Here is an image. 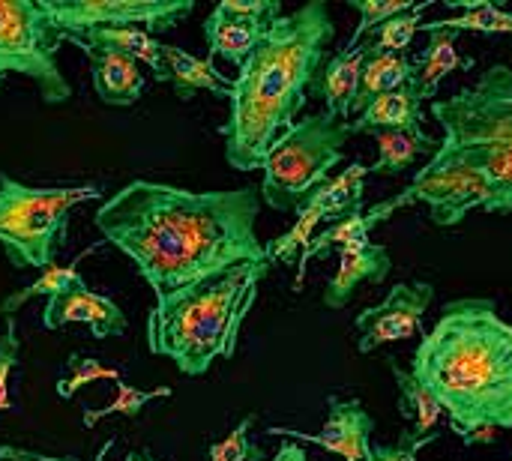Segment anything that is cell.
<instances>
[{"label":"cell","mask_w":512,"mask_h":461,"mask_svg":"<svg viewBox=\"0 0 512 461\" xmlns=\"http://www.w3.org/2000/svg\"><path fill=\"white\" fill-rule=\"evenodd\" d=\"M258 213L261 195L252 186L189 192L132 180L102 201L93 222L162 297L243 261H267V246L255 231Z\"/></svg>","instance_id":"6da1fadb"},{"label":"cell","mask_w":512,"mask_h":461,"mask_svg":"<svg viewBox=\"0 0 512 461\" xmlns=\"http://www.w3.org/2000/svg\"><path fill=\"white\" fill-rule=\"evenodd\" d=\"M432 117L444 138L426 168L366 219L375 228L402 207L426 204L435 225L456 228L474 210L512 213V69L489 66L456 96L435 99Z\"/></svg>","instance_id":"7a4b0ae2"},{"label":"cell","mask_w":512,"mask_h":461,"mask_svg":"<svg viewBox=\"0 0 512 461\" xmlns=\"http://www.w3.org/2000/svg\"><path fill=\"white\" fill-rule=\"evenodd\" d=\"M465 447L512 429V324L492 300H453L411 357Z\"/></svg>","instance_id":"3957f363"},{"label":"cell","mask_w":512,"mask_h":461,"mask_svg":"<svg viewBox=\"0 0 512 461\" xmlns=\"http://www.w3.org/2000/svg\"><path fill=\"white\" fill-rule=\"evenodd\" d=\"M336 36L327 3H306L279 15L261 45L240 66L231 87V111L219 126L225 162L234 171H255L282 132L297 123L315 75L327 63Z\"/></svg>","instance_id":"277c9868"},{"label":"cell","mask_w":512,"mask_h":461,"mask_svg":"<svg viewBox=\"0 0 512 461\" xmlns=\"http://www.w3.org/2000/svg\"><path fill=\"white\" fill-rule=\"evenodd\" d=\"M270 267V261H243L156 297L147 315L150 354L174 360L189 378H201L216 360H231Z\"/></svg>","instance_id":"5b68a950"},{"label":"cell","mask_w":512,"mask_h":461,"mask_svg":"<svg viewBox=\"0 0 512 461\" xmlns=\"http://www.w3.org/2000/svg\"><path fill=\"white\" fill-rule=\"evenodd\" d=\"M96 183L81 186H27L0 174V246L12 267L48 270L63 249L75 207L99 198Z\"/></svg>","instance_id":"8992f818"},{"label":"cell","mask_w":512,"mask_h":461,"mask_svg":"<svg viewBox=\"0 0 512 461\" xmlns=\"http://www.w3.org/2000/svg\"><path fill=\"white\" fill-rule=\"evenodd\" d=\"M351 138V123L312 114L297 120L276 138L264 156L261 201L279 213H297L330 180V171L342 162V144Z\"/></svg>","instance_id":"52a82bcc"},{"label":"cell","mask_w":512,"mask_h":461,"mask_svg":"<svg viewBox=\"0 0 512 461\" xmlns=\"http://www.w3.org/2000/svg\"><path fill=\"white\" fill-rule=\"evenodd\" d=\"M63 42L66 36L42 0H0V78L27 75L48 105H66L72 87L57 66Z\"/></svg>","instance_id":"ba28073f"},{"label":"cell","mask_w":512,"mask_h":461,"mask_svg":"<svg viewBox=\"0 0 512 461\" xmlns=\"http://www.w3.org/2000/svg\"><path fill=\"white\" fill-rule=\"evenodd\" d=\"M63 36L93 27H144L165 33L192 12V0H42Z\"/></svg>","instance_id":"9c48e42d"},{"label":"cell","mask_w":512,"mask_h":461,"mask_svg":"<svg viewBox=\"0 0 512 461\" xmlns=\"http://www.w3.org/2000/svg\"><path fill=\"white\" fill-rule=\"evenodd\" d=\"M279 15V0H222L204 21L207 60L222 57L240 69Z\"/></svg>","instance_id":"30bf717a"},{"label":"cell","mask_w":512,"mask_h":461,"mask_svg":"<svg viewBox=\"0 0 512 461\" xmlns=\"http://www.w3.org/2000/svg\"><path fill=\"white\" fill-rule=\"evenodd\" d=\"M435 297V288L429 282H399L393 291L372 309L360 312L357 327V351L372 354L381 345L402 342L423 333V315Z\"/></svg>","instance_id":"8fae6325"},{"label":"cell","mask_w":512,"mask_h":461,"mask_svg":"<svg viewBox=\"0 0 512 461\" xmlns=\"http://www.w3.org/2000/svg\"><path fill=\"white\" fill-rule=\"evenodd\" d=\"M330 417L324 423L321 435H303L294 429H282V426H270L267 435H279V438H297V441H309L318 444L327 453H336L345 461H369L372 459V432H375V420L366 414V408L357 399H342V396H330L327 399Z\"/></svg>","instance_id":"7c38bea8"},{"label":"cell","mask_w":512,"mask_h":461,"mask_svg":"<svg viewBox=\"0 0 512 461\" xmlns=\"http://www.w3.org/2000/svg\"><path fill=\"white\" fill-rule=\"evenodd\" d=\"M63 324H87L93 330V339H111V336H123L129 321L120 312L117 303H111L102 294H93L87 288V282L51 297L45 303L42 312V327L45 330H57Z\"/></svg>","instance_id":"4fadbf2b"},{"label":"cell","mask_w":512,"mask_h":461,"mask_svg":"<svg viewBox=\"0 0 512 461\" xmlns=\"http://www.w3.org/2000/svg\"><path fill=\"white\" fill-rule=\"evenodd\" d=\"M72 45H78L84 51V57L90 60V72H93V90L105 105H135L141 99L144 90V72L141 63L117 48H99V45H87L75 36H66Z\"/></svg>","instance_id":"5bb4252c"},{"label":"cell","mask_w":512,"mask_h":461,"mask_svg":"<svg viewBox=\"0 0 512 461\" xmlns=\"http://www.w3.org/2000/svg\"><path fill=\"white\" fill-rule=\"evenodd\" d=\"M372 54V45H357L354 51H342V54H330L324 69L315 75L309 93L324 99L327 114L336 120H348L354 114V102L360 93V81H363V66Z\"/></svg>","instance_id":"9a60e30c"},{"label":"cell","mask_w":512,"mask_h":461,"mask_svg":"<svg viewBox=\"0 0 512 461\" xmlns=\"http://www.w3.org/2000/svg\"><path fill=\"white\" fill-rule=\"evenodd\" d=\"M393 270V261H390V252L384 246H375L369 243L366 249H354V252H342V261L336 267V273L330 276L327 288H324V297L321 303L327 309H345L354 297V291L363 285V282H384L387 273Z\"/></svg>","instance_id":"2e32d148"},{"label":"cell","mask_w":512,"mask_h":461,"mask_svg":"<svg viewBox=\"0 0 512 461\" xmlns=\"http://www.w3.org/2000/svg\"><path fill=\"white\" fill-rule=\"evenodd\" d=\"M429 33V45L417 54L414 63V72H411V90L417 93V99H432L435 102V93L441 87L444 78H450L453 72L459 69H474V60L471 57H462L456 51V42H459V33L456 30H426Z\"/></svg>","instance_id":"e0dca14e"},{"label":"cell","mask_w":512,"mask_h":461,"mask_svg":"<svg viewBox=\"0 0 512 461\" xmlns=\"http://www.w3.org/2000/svg\"><path fill=\"white\" fill-rule=\"evenodd\" d=\"M162 60H165V72H162L159 84H171L180 99H192L195 93H213V96L231 99L234 81H228L213 66V60L192 57V54H186L177 45H165L162 48Z\"/></svg>","instance_id":"ac0fdd59"},{"label":"cell","mask_w":512,"mask_h":461,"mask_svg":"<svg viewBox=\"0 0 512 461\" xmlns=\"http://www.w3.org/2000/svg\"><path fill=\"white\" fill-rule=\"evenodd\" d=\"M381 129H399V132H420L423 129V108H420V99L411 87L378 96L351 123V135L354 132H381Z\"/></svg>","instance_id":"d6986e66"},{"label":"cell","mask_w":512,"mask_h":461,"mask_svg":"<svg viewBox=\"0 0 512 461\" xmlns=\"http://www.w3.org/2000/svg\"><path fill=\"white\" fill-rule=\"evenodd\" d=\"M369 219H366V210H354L342 219H336L330 228H324L321 234L312 237V243L306 246V252L300 255L297 261V279H294V291H303V282H306V270H309V261L312 258H327L333 249L339 252H354V249H366L372 240H369Z\"/></svg>","instance_id":"ffe728a7"},{"label":"cell","mask_w":512,"mask_h":461,"mask_svg":"<svg viewBox=\"0 0 512 461\" xmlns=\"http://www.w3.org/2000/svg\"><path fill=\"white\" fill-rule=\"evenodd\" d=\"M372 135L378 144V162L369 168V174H402L417 162V156H423V153L435 156V150L441 147V138L429 135L426 129H420V132L381 129Z\"/></svg>","instance_id":"44dd1931"},{"label":"cell","mask_w":512,"mask_h":461,"mask_svg":"<svg viewBox=\"0 0 512 461\" xmlns=\"http://www.w3.org/2000/svg\"><path fill=\"white\" fill-rule=\"evenodd\" d=\"M366 177H369V168L363 162H354L339 177L327 180L306 204L315 207L324 219H342V216H348L354 210H363Z\"/></svg>","instance_id":"7402d4cb"},{"label":"cell","mask_w":512,"mask_h":461,"mask_svg":"<svg viewBox=\"0 0 512 461\" xmlns=\"http://www.w3.org/2000/svg\"><path fill=\"white\" fill-rule=\"evenodd\" d=\"M411 72H414V63H411L408 54H375L372 51L366 66H363V81H360V93H357L354 111L360 114L378 96L408 87L411 84Z\"/></svg>","instance_id":"603a6c76"},{"label":"cell","mask_w":512,"mask_h":461,"mask_svg":"<svg viewBox=\"0 0 512 461\" xmlns=\"http://www.w3.org/2000/svg\"><path fill=\"white\" fill-rule=\"evenodd\" d=\"M447 6L459 9L453 18H438L429 24H420V30H474V33H510L512 36V12L483 3V0H447Z\"/></svg>","instance_id":"cb8c5ba5"},{"label":"cell","mask_w":512,"mask_h":461,"mask_svg":"<svg viewBox=\"0 0 512 461\" xmlns=\"http://www.w3.org/2000/svg\"><path fill=\"white\" fill-rule=\"evenodd\" d=\"M393 378H396L399 393H402V414L414 420L411 435H417V438L432 435L435 423H438L441 414H444L441 402L429 393V387H426L414 372H405V369L393 366Z\"/></svg>","instance_id":"d4e9b609"},{"label":"cell","mask_w":512,"mask_h":461,"mask_svg":"<svg viewBox=\"0 0 512 461\" xmlns=\"http://www.w3.org/2000/svg\"><path fill=\"white\" fill-rule=\"evenodd\" d=\"M96 249V246H93ZM93 249H87V252H81L69 267H48L39 279H33L27 288H21V291H15V294H9L3 303H0V315L3 318H12V312H18L24 303H30L33 297H45V300H51V297H57V294H63V291H69V288H75V285H81L84 279H81V273H78V267L75 264H81V258L84 255H90Z\"/></svg>","instance_id":"484cf974"},{"label":"cell","mask_w":512,"mask_h":461,"mask_svg":"<svg viewBox=\"0 0 512 461\" xmlns=\"http://www.w3.org/2000/svg\"><path fill=\"white\" fill-rule=\"evenodd\" d=\"M171 396V387H156V390H138L126 381H117V396L105 405V408H87L81 414V423L87 429H93L96 423H102L105 417H138L150 402L156 399H168Z\"/></svg>","instance_id":"4316f807"},{"label":"cell","mask_w":512,"mask_h":461,"mask_svg":"<svg viewBox=\"0 0 512 461\" xmlns=\"http://www.w3.org/2000/svg\"><path fill=\"white\" fill-rule=\"evenodd\" d=\"M324 222V216L315 210V207H300L297 210V222L291 225V231H285L279 240H273L267 246V261L270 264H294L300 261V255L306 252V246L312 243L315 237V228Z\"/></svg>","instance_id":"83f0119b"},{"label":"cell","mask_w":512,"mask_h":461,"mask_svg":"<svg viewBox=\"0 0 512 461\" xmlns=\"http://www.w3.org/2000/svg\"><path fill=\"white\" fill-rule=\"evenodd\" d=\"M429 9V3H420V6H414L411 12H402V15H396V18H390V21H384L378 30H375V39L369 42L372 45V51L375 54H408V45H411V39L417 36V30H420V15Z\"/></svg>","instance_id":"f1b7e54d"},{"label":"cell","mask_w":512,"mask_h":461,"mask_svg":"<svg viewBox=\"0 0 512 461\" xmlns=\"http://www.w3.org/2000/svg\"><path fill=\"white\" fill-rule=\"evenodd\" d=\"M93 381H120L117 369H108L102 360L96 357H84V354H69L66 363V375L57 381V396L60 399H72L81 387L93 384Z\"/></svg>","instance_id":"f546056e"},{"label":"cell","mask_w":512,"mask_h":461,"mask_svg":"<svg viewBox=\"0 0 512 461\" xmlns=\"http://www.w3.org/2000/svg\"><path fill=\"white\" fill-rule=\"evenodd\" d=\"M351 6L360 12V24H357L354 36L348 39V51H354L366 33H375L384 21L402 15V12H411L417 3H411V0H390V3H378V0H351Z\"/></svg>","instance_id":"4dcf8cb0"},{"label":"cell","mask_w":512,"mask_h":461,"mask_svg":"<svg viewBox=\"0 0 512 461\" xmlns=\"http://www.w3.org/2000/svg\"><path fill=\"white\" fill-rule=\"evenodd\" d=\"M255 420H258L255 414L243 417V420L237 423V429H234L225 441L213 444V447H210V461H261L264 459V453L249 441V432H252Z\"/></svg>","instance_id":"1f68e13d"},{"label":"cell","mask_w":512,"mask_h":461,"mask_svg":"<svg viewBox=\"0 0 512 461\" xmlns=\"http://www.w3.org/2000/svg\"><path fill=\"white\" fill-rule=\"evenodd\" d=\"M21 357V339L15 336V321L6 318L3 333H0V414L12 411V399H9V375L18 366Z\"/></svg>","instance_id":"d6a6232c"},{"label":"cell","mask_w":512,"mask_h":461,"mask_svg":"<svg viewBox=\"0 0 512 461\" xmlns=\"http://www.w3.org/2000/svg\"><path fill=\"white\" fill-rule=\"evenodd\" d=\"M438 438H441V432H432L426 438H417L411 432H402L399 444H378V447H372V459L369 461H417L420 450H426Z\"/></svg>","instance_id":"836d02e7"},{"label":"cell","mask_w":512,"mask_h":461,"mask_svg":"<svg viewBox=\"0 0 512 461\" xmlns=\"http://www.w3.org/2000/svg\"><path fill=\"white\" fill-rule=\"evenodd\" d=\"M111 444L114 441H108L105 447H102V453H99V459L111 450ZM0 461H78V459H69V456H45V453H36V450H24V447H15V444H3L0 447Z\"/></svg>","instance_id":"e575fe53"},{"label":"cell","mask_w":512,"mask_h":461,"mask_svg":"<svg viewBox=\"0 0 512 461\" xmlns=\"http://www.w3.org/2000/svg\"><path fill=\"white\" fill-rule=\"evenodd\" d=\"M261 461H309V459H306V450H303L297 441H285V444L276 450V456H273V459H261Z\"/></svg>","instance_id":"d590c367"},{"label":"cell","mask_w":512,"mask_h":461,"mask_svg":"<svg viewBox=\"0 0 512 461\" xmlns=\"http://www.w3.org/2000/svg\"><path fill=\"white\" fill-rule=\"evenodd\" d=\"M126 461H156V459H150V456H141V453H129V456H126Z\"/></svg>","instance_id":"8d00e7d4"},{"label":"cell","mask_w":512,"mask_h":461,"mask_svg":"<svg viewBox=\"0 0 512 461\" xmlns=\"http://www.w3.org/2000/svg\"><path fill=\"white\" fill-rule=\"evenodd\" d=\"M0 87H3V78H0Z\"/></svg>","instance_id":"74e56055"}]
</instances>
